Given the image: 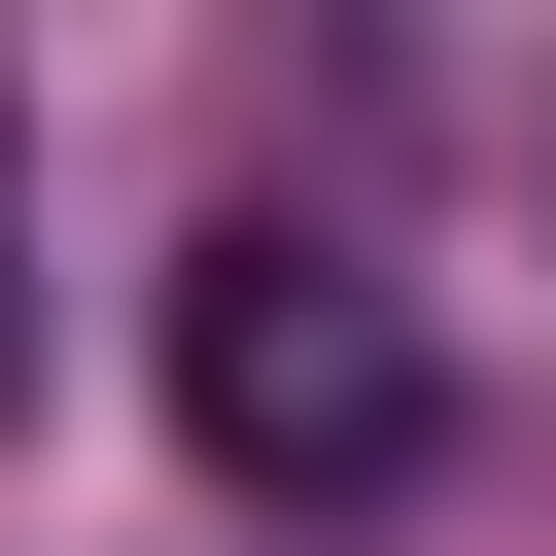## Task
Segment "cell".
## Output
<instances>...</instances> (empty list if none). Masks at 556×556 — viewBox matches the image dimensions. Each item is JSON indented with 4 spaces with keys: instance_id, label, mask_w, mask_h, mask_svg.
<instances>
[{
    "instance_id": "obj_1",
    "label": "cell",
    "mask_w": 556,
    "mask_h": 556,
    "mask_svg": "<svg viewBox=\"0 0 556 556\" xmlns=\"http://www.w3.org/2000/svg\"><path fill=\"white\" fill-rule=\"evenodd\" d=\"M174 452H208L243 521H417V486H452V348H417V278L313 243V208H208V243H174Z\"/></svg>"
},
{
    "instance_id": "obj_2",
    "label": "cell",
    "mask_w": 556,
    "mask_h": 556,
    "mask_svg": "<svg viewBox=\"0 0 556 556\" xmlns=\"http://www.w3.org/2000/svg\"><path fill=\"white\" fill-rule=\"evenodd\" d=\"M0 382H35V174H0Z\"/></svg>"
}]
</instances>
